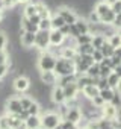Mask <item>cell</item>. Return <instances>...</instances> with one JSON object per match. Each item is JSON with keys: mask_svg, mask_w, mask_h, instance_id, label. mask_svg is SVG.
I'll return each mask as SVG.
<instances>
[{"mask_svg": "<svg viewBox=\"0 0 121 129\" xmlns=\"http://www.w3.org/2000/svg\"><path fill=\"white\" fill-rule=\"evenodd\" d=\"M53 72H54L57 76H64V75H71V73H74V61H73V59L62 58V56L56 58V64H54Z\"/></svg>", "mask_w": 121, "mask_h": 129, "instance_id": "cell-1", "label": "cell"}, {"mask_svg": "<svg viewBox=\"0 0 121 129\" xmlns=\"http://www.w3.org/2000/svg\"><path fill=\"white\" fill-rule=\"evenodd\" d=\"M56 64V56H53L48 52H41L38 55L36 59V66L39 69V72H47V70H53Z\"/></svg>", "mask_w": 121, "mask_h": 129, "instance_id": "cell-2", "label": "cell"}, {"mask_svg": "<svg viewBox=\"0 0 121 129\" xmlns=\"http://www.w3.org/2000/svg\"><path fill=\"white\" fill-rule=\"evenodd\" d=\"M39 117H41V126L44 129H53L54 126H57L60 123V120H62L56 111H45Z\"/></svg>", "mask_w": 121, "mask_h": 129, "instance_id": "cell-3", "label": "cell"}, {"mask_svg": "<svg viewBox=\"0 0 121 129\" xmlns=\"http://www.w3.org/2000/svg\"><path fill=\"white\" fill-rule=\"evenodd\" d=\"M50 46V41H48V30H42V29H38L35 32V44L33 47L39 52H45L47 47Z\"/></svg>", "mask_w": 121, "mask_h": 129, "instance_id": "cell-4", "label": "cell"}, {"mask_svg": "<svg viewBox=\"0 0 121 129\" xmlns=\"http://www.w3.org/2000/svg\"><path fill=\"white\" fill-rule=\"evenodd\" d=\"M12 88L17 93H24L30 88V81L26 75H17L12 81Z\"/></svg>", "mask_w": 121, "mask_h": 129, "instance_id": "cell-5", "label": "cell"}, {"mask_svg": "<svg viewBox=\"0 0 121 129\" xmlns=\"http://www.w3.org/2000/svg\"><path fill=\"white\" fill-rule=\"evenodd\" d=\"M56 12L62 17V20H64L67 24H73V23L76 21V18H77L76 11H73V8H70V6H59V8L56 9Z\"/></svg>", "mask_w": 121, "mask_h": 129, "instance_id": "cell-6", "label": "cell"}, {"mask_svg": "<svg viewBox=\"0 0 121 129\" xmlns=\"http://www.w3.org/2000/svg\"><path fill=\"white\" fill-rule=\"evenodd\" d=\"M3 106H5V111L8 114H18V112L23 111L21 103H20V97H14V96L8 97L5 100V105Z\"/></svg>", "mask_w": 121, "mask_h": 129, "instance_id": "cell-7", "label": "cell"}, {"mask_svg": "<svg viewBox=\"0 0 121 129\" xmlns=\"http://www.w3.org/2000/svg\"><path fill=\"white\" fill-rule=\"evenodd\" d=\"M39 81L42 84H45L47 87H54L57 84V75L53 70H47V72H39Z\"/></svg>", "mask_w": 121, "mask_h": 129, "instance_id": "cell-8", "label": "cell"}, {"mask_svg": "<svg viewBox=\"0 0 121 129\" xmlns=\"http://www.w3.org/2000/svg\"><path fill=\"white\" fill-rule=\"evenodd\" d=\"M82 118H83V115H82V111L79 109V106H71V108L67 109V112H65V115H64L62 120H68V121L77 124Z\"/></svg>", "mask_w": 121, "mask_h": 129, "instance_id": "cell-9", "label": "cell"}, {"mask_svg": "<svg viewBox=\"0 0 121 129\" xmlns=\"http://www.w3.org/2000/svg\"><path fill=\"white\" fill-rule=\"evenodd\" d=\"M50 100H51L54 105H59V103H64V102H65L62 87H59V85L51 87V90H50Z\"/></svg>", "mask_w": 121, "mask_h": 129, "instance_id": "cell-10", "label": "cell"}, {"mask_svg": "<svg viewBox=\"0 0 121 129\" xmlns=\"http://www.w3.org/2000/svg\"><path fill=\"white\" fill-rule=\"evenodd\" d=\"M65 37L59 32V29H50L48 30V41L50 46H62Z\"/></svg>", "mask_w": 121, "mask_h": 129, "instance_id": "cell-11", "label": "cell"}, {"mask_svg": "<svg viewBox=\"0 0 121 129\" xmlns=\"http://www.w3.org/2000/svg\"><path fill=\"white\" fill-rule=\"evenodd\" d=\"M62 91H64V97H65V100H70V99H76L79 88H77L76 82H71V84L62 87Z\"/></svg>", "mask_w": 121, "mask_h": 129, "instance_id": "cell-12", "label": "cell"}, {"mask_svg": "<svg viewBox=\"0 0 121 129\" xmlns=\"http://www.w3.org/2000/svg\"><path fill=\"white\" fill-rule=\"evenodd\" d=\"M24 124L27 129H36L41 126V117L39 115H29L26 120H24Z\"/></svg>", "mask_w": 121, "mask_h": 129, "instance_id": "cell-13", "label": "cell"}, {"mask_svg": "<svg viewBox=\"0 0 121 129\" xmlns=\"http://www.w3.org/2000/svg\"><path fill=\"white\" fill-rule=\"evenodd\" d=\"M82 94H83V97H86V99H92V97H95V96H98V88L95 87V85H86V87H83L82 90Z\"/></svg>", "mask_w": 121, "mask_h": 129, "instance_id": "cell-14", "label": "cell"}, {"mask_svg": "<svg viewBox=\"0 0 121 129\" xmlns=\"http://www.w3.org/2000/svg\"><path fill=\"white\" fill-rule=\"evenodd\" d=\"M60 47H62V49H60V56L74 61V58L77 56V50H76V47H65V46H60Z\"/></svg>", "mask_w": 121, "mask_h": 129, "instance_id": "cell-15", "label": "cell"}, {"mask_svg": "<svg viewBox=\"0 0 121 129\" xmlns=\"http://www.w3.org/2000/svg\"><path fill=\"white\" fill-rule=\"evenodd\" d=\"M62 24H65V21L62 20V17H60L57 12H53L50 15V26H51V29H59Z\"/></svg>", "mask_w": 121, "mask_h": 129, "instance_id": "cell-16", "label": "cell"}, {"mask_svg": "<svg viewBox=\"0 0 121 129\" xmlns=\"http://www.w3.org/2000/svg\"><path fill=\"white\" fill-rule=\"evenodd\" d=\"M106 81H107V84H109V87H110V88H119L121 76H119V75H116L115 72H110V73H109V76L106 78Z\"/></svg>", "mask_w": 121, "mask_h": 129, "instance_id": "cell-17", "label": "cell"}, {"mask_svg": "<svg viewBox=\"0 0 121 129\" xmlns=\"http://www.w3.org/2000/svg\"><path fill=\"white\" fill-rule=\"evenodd\" d=\"M33 14H36L35 3H33V2H27V3H26V6H24V8H23V11H21V15H23V17H26V18H29V17H32Z\"/></svg>", "mask_w": 121, "mask_h": 129, "instance_id": "cell-18", "label": "cell"}, {"mask_svg": "<svg viewBox=\"0 0 121 129\" xmlns=\"http://www.w3.org/2000/svg\"><path fill=\"white\" fill-rule=\"evenodd\" d=\"M76 50H77L79 55H91L94 52V47H92L91 43H86V44H77Z\"/></svg>", "mask_w": 121, "mask_h": 129, "instance_id": "cell-19", "label": "cell"}, {"mask_svg": "<svg viewBox=\"0 0 121 129\" xmlns=\"http://www.w3.org/2000/svg\"><path fill=\"white\" fill-rule=\"evenodd\" d=\"M115 15H116V14H115L112 9H109V11H106L103 15H100V23H103V24H112Z\"/></svg>", "mask_w": 121, "mask_h": 129, "instance_id": "cell-20", "label": "cell"}, {"mask_svg": "<svg viewBox=\"0 0 121 129\" xmlns=\"http://www.w3.org/2000/svg\"><path fill=\"white\" fill-rule=\"evenodd\" d=\"M107 40V43L115 49V47H119L121 46V35H119V32H115V34H112L110 37H107L106 38Z\"/></svg>", "mask_w": 121, "mask_h": 129, "instance_id": "cell-21", "label": "cell"}, {"mask_svg": "<svg viewBox=\"0 0 121 129\" xmlns=\"http://www.w3.org/2000/svg\"><path fill=\"white\" fill-rule=\"evenodd\" d=\"M104 41H106V37H104V35L95 34V35H92L91 44H92V47H94V49H100V47H101V44H103Z\"/></svg>", "mask_w": 121, "mask_h": 129, "instance_id": "cell-22", "label": "cell"}, {"mask_svg": "<svg viewBox=\"0 0 121 129\" xmlns=\"http://www.w3.org/2000/svg\"><path fill=\"white\" fill-rule=\"evenodd\" d=\"M98 50L103 53V56H107V58H110V56H112V53H113V47L107 43V40L101 44V47H100Z\"/></svg>", "mask_w": 121, "mask_h": 129, "instance_id": "cell-23", "label": "cell"}, {"mask_svg": "<svg viewBox=\"0 0 121 129\" xmlns=\"http://www.w3.org/2000/svg\"><path fill=\"white\" fill-rule=\"evenodd\" d=\"M98 72H100V66H98V62H94L92 66H89L85 72V75H88L89 78H95L98 76Z\"/></svg>", "mask_w": 121, "mask_h": 129, "instance_id": "cell-24", "label": "cell"}, {"mask_svg": "<svg viewBox=\"0 0 121 129\" xmlns=\"http://www.w3.org/2000/svg\"><path fill=\"white\" fill-rule=\"evenodd\" d=\"M26 111H27L29 115H39V112H41V106H39V103H38L36 100H33V102L30 103V106H29Z\"/></svg>", "mask_w": 121, "mask_h": 129, "instance_id": "cell-25", "label": "cell"}, {"mask_svg": "<svg viewBox=\"0 0 121 129\" xmlns=\"http://www.w3.org/2000/svg\"><path fill=\"white\" fill-rule=\"evenodd\" d=\"M86 21L89 24H95V23H100V15L95 12V11H89L86 14Z\"/></svg>", "mask_w": 121, "mask_h": 129, "instance_id": "cell-26", "label": "cell"}, {"mask_svg": "<svg viewBox=\"0 0 121 129\" xmlns=\"http://www.w3.org/2000/svg\"><path fill=\"white\" fill-rule=\"evenodd\" d=\"M109 105H112L113 108L119 109V106H121V96H119V93H115L112 96V99L109 100Z\"/></svg>", "mask_w": 121, "mask_h": 129, "instance_id": "cell-27", "label": "cell"}, {"mask_svg": "<svg viewBox=\"0 0 121 129\" xmlns=\"http://www.w3.org/2000/svg\"><path fill=\"white\" fill-rule=\"evenodd\" d=\"M38 29L50 30V29H51V26H50V17H48V18H41L39 23H38Z\"/></svg>", "mask_w": 121, "mask_h": 129, "instance_id": "cell-28", "label": "cell"}, {"mask_svg": "<svg viewBox=\"0 0 121 129\" xmlns=\"http://www.w3.org/2000/svg\"><path fill=\"white\" fill-rule=\"evenodd\" d=\"M32 102H33V99H32L30 96H21V97H20V103H21V108H23V109H27Z\"/></svg>", "mask_w": 121, "mask_h": 129, "instance_id": "cell-29", "label": "cell"}, {"mask_svg": "<svg viewBox=\"0 0 121 129\" xmlns=\"http://www.w3.org/2000/svg\"><path fill=\"white\" fill-rule=\"evenodd\" d=\"M8 75H9V62L2 64V66H0V81L5 79Z\"/></svg>", "mask_w": 121, "mask_h": 129, "instance_id": "cell-30", "label": "cell"}, {"mask_svg": "<svg viewBox=\"0 0 121 129\" xmlns=\"http://www.w3.org/2000/svg\"><path fill=\"white\" fill-rule=\"evenodd\" d=\"M6 44H8L6 32H5V30H0V50H5V49H6Z\"/></svg>", "mask_w": 121, "mask_h": 129, "instance_id": "cell-31", "label": "cell"}, {"mask_svg": "<svg viewBox=\"0 0 121 129\" xmlns=\"http://www.w3.org/2000/svg\"><path fill=\"white\" fill-rule=\"evenodd\" d=\"M98 66H100V64H98ZM110 72H112V69H110V67H106V66H100V72H98V76H100V78H107Z\"/></svg>", "mask_w": 121, "mask_h": 129, "instance_id": "cell-32", "label": "cell"}, {"mask_svg": "<svg viewBox=\"0 0 121 129\" xmlns=\"http://www.w3.org/2000/svg\"><path fill=\"white\" fill-rule=\"evenodd\" d=\"M91 102H92V105L95 106V108H101V106H104L106 105V102L100 97V96H95V97H92L91 99Z\"/></svg>", "mask_w": 121, "mask_h": 129, "instance_id": "cell-33", "label": "cell"}, {"mask_svg": "<svg viewBox=\"0 0 121 129\" xmlns=\"http://www.w3.org/2000/svg\"><path fill=\"white\" fill-rule=\"evenodd\" d=\"M95 87L98 88V91H100V90H106V88H110V87H109V84H107V81H106V78H100Z\"/></svg>", "mask_w": 121, "mask_h": 129, "instance_id": "cell-34", "label": "cell"}, {"mask_svg": "<svg viewBox=\"0 0 121 129\" xmlns=\"http://www.w3.org/2000/svg\"><path fill=\"white\" fill-rule=\"evenodd\" d=\"M109 6H110V9H112L115 14H121V0H115V2L110 3Z\"/></svg>", "mask_w": 121, "mask_h": 129, "instance_id": "cell-35", "label": "cell"}, {"mask_svg": "<svg viewBox=\"0 0 121 129\" xmlns=\"http://www.w3.org/2000/svg\"><path fill=\"white\" fill-rule=\"evenodd\" d=\"M91 56H92V59H94V62H100L104 56H103V53L98 50V49H94V52L91 53Z\"/></svg>", "mask_w": 121, "mask_h": 129, "instance_id": "cell-36", "label": "cell"}, {"mask_svg": "<svg viewBox=\"0 0 121 129\" xmlns=\"http://www.w3.org/2000/svg\"><path fill=\"white\" fill-rule=\"evenodd\" d=\"M112 26H113L116 30H119V27H121V14H116V15H115V18H113V21H112Z\"/></svg>", "mask_w": 121, "mask_h": 129, "instance_id": "cell-37", "label": "cell"}, {"mask_svg": "<svg viewBox=\"0 0 121 129\" xmlns=\"http://www.w3.org/2000/svg\"><path fill=\"white\" fill-rule=\"evenodd\" d=\"M8 58H9V53L6 50H0V66H2V64H6Z\"/></svg>", "mask_w": 121, "mask_h": 129, "instance_id": "cell-38", "label": "cell"}, {"mask_svg": "<svg viewBox=\"0 0 121 129\" xmlns=\"http://www.w3.org/2000/svg\"><path fill=\"white\" fill-rule=\"evenodd\" d=\"M59 32L62 34L64 37H68V35H70V24H67V23H65V24H62V26L59 27Z\"/></svg>", "mask_w": 121, "mask_h": 129, "instance_id": "cell-39", "label": "cell"}, {"mask_svg": "<svg viewBox=\"0 0 121 129\" xmlns=\"http://www.w3.org/2000/svg\"><path fill=\"white\" fill-rule=\"evenodd\" d=\"M77 35H79V32H77L76 26H74V24H70V35H68V37H71V38H76Z\"/></svg>", "mask_w": 121, "mask_h": 129, "instance_id": "cell-40", "label": "cell"}, {"mask_svg": "<svg viewBox=\"0 0 121 129\" xmlns=\"http://www.w3.org/2000/svg\"><path fill=\"white\" fill-rule=\"evenodd\" d=\"M27 20H29L30 23H33V24H38V23H39V20H41V17H39L38 14H33V15H32V17H29Z\"/></svg>", "mask_w": 121, "mask_h": 129, "instance_id": "cell-41", "label": "cell"}, {"mask_svg": "<svg viewBox=\"0 0 121 129\" xmlns=\"http://www.w3.org/2000/svg\"><path fill=\"white\" fill-rule=\"evenodd\" d=\"M3 18H5V11H0V24H2Z\"/></svg>", "mask_w": 121, "mask_h": 129, "instance_id": "cell-42", "label": "cell"}, {"mask_svg": "<svg viewBox=\"0 0 121 129\" xmlns=\"http://www.w3.org/2000/svg\"><path fill=\"white\" fill-rule=\"evenodd\" d=\"M15 2L18 3V5H24V3H27L29 0H15Z\"/></svg>", "mask_w": 121, "mask_h": 129, "instance_id": "cell-43", "label": "cell"}, {"mask_svg": "<svg viewBox=\"0 0 121 129\" xmlns=\"http://www.w3.org/2000/svg\"><path fill=\"white\" fill-rule=\"evenodd\" d=\"M0 11H5V6H3V0H0Z\"/></svg>", "mask_w": 121, "mask_h": 129, "instance_id": "cell-44", "label": "cell"}, {"mask_svg": "<svg viewBox=\"0 0 121 129\" xmlns=\"http://www.w3.org/2000/svg\"><path fill=\"white\" fill-rule=\"evenodd\" d=\"M53 129H62V127H60V124H57V126H54Z\"/></svg>", "mask_w": 121, "mask_h": 129, "instance_id": "cell-45", "label": "cell"}, {"mask_svg": "<svg viewBox=\"0 0 121 129\" xmlns=\"http://www.w3.org/2000/svg\"><path fill=\"white\" fill-rule=\"evenodd\" d=\"M77 129H86L85 126H77Z\"/></svg>", "mask_w": 121, "mask_h": 129, "instance_id": "cell-46", "label": "cell"}, {"mask_svg": "<svg viewBox=\"0 0 121 129\" xmlns=\"http://www.w3.org/2000/svg\"><path fill=\"white\" fill-rule=\"evenodd\" d=\"M0 129H11V127H0Z\"/></svg>", "mask_w": 121, "mask_h": 129, "instance_id": "cell-47", "label": "cell"}, {"mask_svg": "<svg viewBox=\"0 0 121 129\" xmlns=\"http://www.w3.org/2000/svg\"><path fill=\"white\" fill-rule=\"evenodd\" d=\"M36 129H44V127H42V126H39V127H36Z\"/></svg>", "mask_w": 121, "mask_h": 129, "instance_id": "cell-48", "label": "cell"}]
</instances>
